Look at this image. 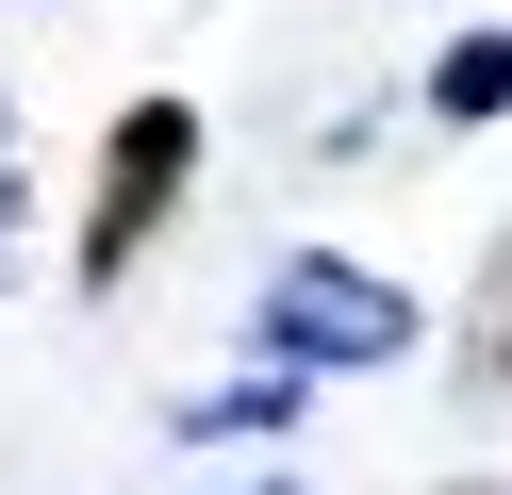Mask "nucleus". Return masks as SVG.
<instances>
[{"label": "nucleus", "mask_w": 512, "mask_h": 495, "mask_svg": "<svg viewBox=\"0 0 512 495\" xmlns=\"http://www.w3.org/2000/svg\"><path fill=\"white\" fill-rule=\"evenodd\" d=\"M430 116H512V33H463L430 66Z\"/></svg>", "instance_id": "nucleus-3"}, {"label": "nucleus", "mask_w": 512, "mask_h": 495, "mask_svg": "<svg viewBox=\"0 0 512 495\" xmlns=\"http://www.w3.org/2000/svg\"><path fill=\"white\" fill-rule=\"evenodd\" d=\"M265 495H298V479H265Z\"/></svg>", "instance_id": "nucleus-4"}, {"label": "nucleus", "mask_w": 512, "mask_h": 495, "mask_svg": "<svg viewBox=\"0 0 512 495\" xmlns=\"http://www.w3.org/2000/svg\"><path fill=\"white\" fill-rule=\"evenodd\" d=\"M182 165H199V116H182V99H133V116H116V165H100V215H83V281H116V264L149 248V215L182 198Z\"/></svg>", "instance_id": "nucleus-2"}, {"label": "nucleus", "mask_w": 512, "mask_h": 495, "mask_svg": "<svg viewBox=\"0 0 512 495\" xmlns=\"http://www.w3.org/2000/svg\"><path fill=\"white\" fill-rule=\"evenodd\" d=\"M397 347H413V297L364 281V264L298 248V264L265 281V363H298V380H331V363H397Z\"/></svg>", "instance_id": "nucleus-1"}]
</instances>
